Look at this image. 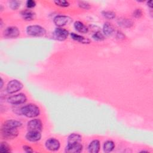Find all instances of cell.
<instances>
[{
	"mask_svg": "<svg viewBox=\"0 0 153 153\" xmlns=\"http://www.w3.org/2000/svg\"><path fill=\"white\" fill-rule=\"evenodd\" d=\"M74 27L78 32L82 33H86L88 32V28L79 21H76L74 23Z\"/></svg>",
	"mask_w": 153,
	"mask_h": 153,
	"instance_id": "cell-16",
	"label": "cell"
},
{
	"mask_svg": "<svg viewBox=\"0 0 153 153\" xmlns=\"http://www.w3.org/2000/svg\"><path fill=\"white\" fill-rule=\"evenodd\" d=\"M26 5L29 9L34 8L36 6V2L33 0H27L26 2Z\"/></svg>",
	"mask_w": 153,
	"mask_h": 153,
	"instance_id": "cell-28",
	"label": "cell"
},
{
	"mask_svg": "<svg viewBox=\"0 0 153 153\" xmlns=\"http://www.w3.org/2000/svg\"><path fill=\"white\" fill-rule=\"evenodd\" d=\"M20 112L26 117L34 118L39 115L40 110L36 105L30 103L22 107L20 109Z\"/></svg>",
	"mask_w": 153,
	"mask_h": 153,
	"instance_id": "cell-1",
	"label": "cell"
},
{
	"mask_svg": "<svg viewBox=\"0 0 153 153\" xmlns=\"http://www.w3.org/2000/svg\"><path fill=\"white\" fill-rule=\"evenodd\" d=\"M20 14L22 18L26 21H30L35 18V13L30 10H23Z\"/></svg>",
	"mask_w": 153,
	"mask_h": 153,
	"instance_id": "cell-14",
	"label": "cell"
},
{
	"mask_svg": "<svg viewBox=\"0 0 153 153\" xmlns=\"http://www.w3.org/2000/svg\"><path fill=\"white\" fill-rule=\"evenodd\" d=\"M147 4H148V6L149 7L151 8H152V1H148V2H147Z\"/></svg>",
	"mask_w": 153,
	"mask_h": 153,
	"instance_id": "cell-32",
	"label": "cell"
},
{
	"mask_svg": "<svg viewBox=\"0 0 153 153\" xmlns=\"http://www.w3.org/2000/svg\"><path fill=\"white\" fill-rule=\"evenodd\" d=\"M54 2L56 5L62 7H67L69 5V3L67 1L62 0V1H54Z\"/></svg>",
	"mask_w": 153,
	"mask_h": 153,
	"instance_id": "cell-26",
	"label": "cell"
},
{
	"mask_svg": "<svg viewBox=\"0 0 153 153\" xmlns=\"http://www.w3.org/2000/svg\"><path fill=\"white\" fill-rule=\"evenodd\" d=\"M11 151V148L9 145L6 142H2L0 145V152L1 153L10 152Z\"/></svg>",
	"mask_w": 153,
	"mask_h": 153,
	"instance_id": "cell-22",
	"label": "cell"
},
{
	"mask_svg": "<svg viewBox=\"0 0 153 153\" xmlns=\"http://www.w3.org/2000/svg\"><path fill=\"white\" fill-rule=\"evenodd\" d=\"M114 28L111 23L109 22H105L103 26V35L106 36H110L114 33Z\"/></svg>",
	"mask_w": 153,
	"mask_h": 153,
	"instance_id": "cell-18",
	"label": "cell"
},
{
	"mask_svg": "<svg viewBox=\"0 0 153 153\" xmlns=\"http://www.w3.org/2000/svg\"><path fill=\"white\" fill-rule=\"evenodd\" d=\"M60 144L59 141L55 138H49L45 142V147L50 151H55L59 149Z\"/></svg>",
	"mask_w": 153,
	"mask_h": 153,
	"instance_id": "cell-9",
	"label": "cell"
},
{
	"mask_svg": "<svg viewBox=\"0 0 153 153\" xmlns=\"http://www.w3.org/2000/svg\"><path fill=\"white\" fill-rule=\"evenodd\" d=\"M21 2L19 1H11L10 2V7L13 10H16L20 7Z\"/></svg>",
	"mask_w": 153,
	"mask_h": 153,
	"instance_id": "cell-25",
	"label": "cell"
},
{
	"mask_svg": "<svg viewBox=\"0 0 153 153\" xmlns=\"http://www.w3.org/2000/svg\"><path fill=\"white\" fill-rule=\"evenodd\" d=\"M82 148L81 143L68 144L65 148V152L68 153H78L82 151Z\"/></svg>",
	"mask_w": 153,
	"mask_h": 153,
	"instance_id": "cell-11",
	"label": "cell"
},
{
	"mask_svg": "<svg viewBox=\"0 0 153 153\" xmlns=\"http://www.w3.org/2000/svg\"><path fill=\"white\" fill-rule=\"evenodd\" d=\"M69 35V32L62 27H57L53 32V38L58 41L65 40Z\"/></svg>",
	"mask_w": 153,
	"mask_h": 153,
	"instance_id": "cell-7",
	"label": "cell"
},
{
	"mask_svg": "<svg viewBox=\"0 0 153 153\" xmlns=\"http://www.w3.org/2000/svg\"><path fill=\"white\" fill-rule=\"evenodd\" d=\"M26 96L23 93H19L9 97L7 99L8 102L13 105H20L26 102Z\"/></svg>",
	"mask_w": 153,
	"mask_h": 153,
	"instance_id": "cell-5",
	"label": "cell"
},
{
	"mask_svg": "<svg viewBox=\"0 0 153 153\" xmlns=\"http://www.w3.org/2000/svg\"><path fill=\"white\" fill-rule=\"evenodd\" d=\"M70 20H71V19L66 16L58 15V16H56L54 18L53 21H54V24L57 26L60 27H62V26L67 25L69 22Z\"/></svg>",
	"mask_w": 153,
	"mask_h": 153,
	"instance_id": "cell-10",
	"label": "cell"
},
{
	"mask_svg": "<svg viewBox=\"0 0 153 153\" xmlns=\"http://www.w3.org/2000/svg\"><path fill=\"white\" fill-rule=\"evenodd\" d=\"M26 33L32 36H42L45 35L46 30L39 25H30L27 27Z\"/></svg>",
	"mask_w": 153,
	"mask_h": 153,
	"instance_id": "cell-2",
	"label": "cell"
},
{
	"mask_svg": "<svg viewBox=\"0 0 153 153\" xmlns=\"http://www.w3.org/2000/svg\"><path fill=\"white\" fill-rule=\"evenodd\" d=\"M117 38L118 39H124L125 38V35L120 31H118L117 32Z\"/></svg>",
	"mask_w": 153,
	"mask_h": 153,
	"instance_id": "cell-31",
	"label": "cell"
},
{
	"mask_svg": "<svg viewBox=\"0 0 153 153\" xmlns=\"http://www.w3.org/2000/svg\"><path fill=\"white\" fill-rule=\"evenodd\" d=\"M133 16L135 18H140L142 16V11L140 9H136L133 13Z\"/></svg>",
	"mask_w": 153,
	"mask_h": 153,
	"instance_id": "cell-29",
	"label": "cell"
},
{
	"mask_svg": "<svg viewBox=\"0 0 153 153\" xmlns=\"http://www.w3.org/2000/svg\"><path fill=\"white\" fill-rule=\"evenodd\" d=\"M27 126L29 131H41L42 128V124L39 119H33L27 123Z\"/></svg>",
	"mask_w": 153,
	"mask_h": 153,
	"instance_id": "cell-8",
	"label": "cell"
},
{
	"mask_svg": "<svg viewBox=\"0 0 153 153\" xmlns=\"http://www.w3.org/2000/svg\"><path fill=\"white\" fill-rule=\"evenodd\" d=\"M93 38L96 40V41H101L105 39V36L104 35L100 32V31H97L96 32H95L93 36H92Z\"/></svg>",
	"mask_w": 153,
	"mask_h": 153,
	"instance_id": "cell-24",
	"label": "cell"
},
{
	"mask_svg": "<svg viewBox=\"0 0 153 153\" xmlns=\"http://www.w3.org/2000/svg\"><path fill=\"white\" fill-rule=\"evenodd\" d=\"M22 83L17 80V79H13L10 81L7 86V91L10 94H13L20 91L23 88Z\"/></svg>",
	"mask_w": 153,
	"mask_h": 153,
	"instance_id": "cell-4",
	"label": "cell"
},
{
	"mask_svg": "<svg viewBox=\"0 0 153 153\" xmlns=\"http://www.w3.org/2000/svg\"><path fill=\"white\" fill-rule=\"evenodd\" d=\"M71 36L74 40L78 41L82 44H89L90 42V40L88 38H85V37H84L81 35H78L75 33H71Z\"/></svg>",
	"mask_w": 153,
	"mask_h": 153,
	"instance_id": "cell-19",
	"label": "cell"
},
{
	"mask_svg": "<svg viewBox=\"0 0 153 153\" xmlns=\"http://www.w3.org/2000/svg\"><path fill=\"white\" fill-rule=\"evenodd\" d=\"M102 16L108 19H113L115 18V13L111 11H103L102 12Z\"/></svg>",
	"mask_w": 153,
	"mask_h": 153,
	"instance_id": "cell-23",
	"label": "cell"
},
{
	"mask_svg": "<svg viewBox=\"0 0 153 153\" xmlns=\"http://www.w3.org/2000/svg\"><path fill=\"white\" fill-rule=\"evenodd\" d=\"M41 138V134L39 131H29L26 135V139L32 142H37Z\"/></svg>",
	"mask_w": 153,
	"mask_h": 153,
	"instance_id": "cell-12",
	"label": "cell"
},
{
	"mask_svg": "<svg viewBox=\"0 0 153 153\" xmlns=\"http://www.w3.org/2000/svg\"><path fill=\"white\" fill-rule=\"evenodd\" d=\"M100 142L99 140L95 139L92 140L88 146V150L89 152L97 153L100 150Z\"/></svg>",
	"mask_w": 153,
	"mask_h": 153,
	"instance_id": "cell-13",
	"label": "cell"
},
{
	"mask_svg": "<svg viewBox=\"0 0 153 153\" xmlns=\"http://www.w3.org/2000/svg\"><path fill=\"white\" fill-rule=\"evenodd\" d=\"M22 123L19 121H17L15 120H9L5 121L2 126L11 128H19L22 126Z\"/></svg>",
	"mask_w": 153,
	"mask_h": 153,
	"instance_id": "cell-20",
	"label": "cell"
},
{
	"mask_svg": "<svg viewBox=\"0 0 153 153\" xmlns=\"http://www.w3.org/2000/svg\"><path fill=\"white\" fill-rule=\"evenodd\" d=\"M1 89L3 87V80L2 78H1Z\"/></svg>",
	"mask_w": 153,
	"mask_h": 153,
	"instance_id": "cell-33",
	"label": "cell"
},
{
	"mask_svg": "<svg viewBox=\"0 0 153 153\" xmlns=\"http://www.w3.org/2000/svg\"><path fill=\"white\" fill-rule=\"evenodd\" d=\"M1 133L2 136L7 139H14L18 135L17 128H11L2 126Z\"/></svg>",
	"mask_w": 153,
	"mask_h": 153,
	"instance_id": "cell-3",
	"label": "cell"
},
{
	"mask_svg": "<svg viewBox=\"0 0 153 153\" xmlns=\"http://www.w3.org/2000/svg\"><path fill=\"white\" fill-rule=\"evenodd\" d=\"M117 23L120 26L124 28L131 27L133 25V23L131 20L126 18L119 19L117 21Z\"/></svg>",
	"mask_w": 153,
	"mask_h": 153,
	"instance_id": "cell-17",
	"label": "cell"
},
{
	"mask_svg": "<svg viewBox=\"0 0 153 153\" xmlns=\"http://www.w3.org/2000/svg\"><path fill=\"white\" fill-rule=\"evenodd\" d=\"M23 150L26 152H27V153H30V152H32L33 151L30 146H27V145L23 146Z\"/></svg>",
	"mask_w": 153,
	"mask_h": 153,
	"instance_id": "cell-30",
	"label": "cell"
},
{
	"mask_svg": "<svg viewBox=\"0 0 153 153\" xmlns=\"http://www.w3.org/2000/svg\"><path fill=\"white\" fill-rule=\"evenodd\" d=\"M81 140H82V137L81 135L77 133H72L68 136V144L81 143Z\"/></svg>",
	"mask_w": 153,
	"mask_h": 153,
	"instance_id": "cell-15",
	"label": "cell"
},
{
	"mask_svg": "<svg viewBox=\"0 0 153 153\" xmlns=\"http://www.w3.org/2000/svg\"><path fill=\"white\" fill-rule=\"evenodd\" d=\"M78 6L84 10H88L90 7V4L85 1H79L78 2Z\"/></svg>",
	"mask_w": 153,
	"mask_h": 153,
	"instance_id": "cell-27",
	"label": "cell"
},
{
	"mask_svg": "<svg viewBox=\"0 0 153 153\" xmlns=\"http://www.w3.org/2000/svg\"><path fill=\"white\" fill-rule=\"evenodd\" d=\"M20 32L16 26H9L3 32L4 36L8 38H16L20 35Z\"/></svg>",
	"mask_w": 153,
	"mask_h": 153,
	"instance_id": "cell-6",
	"label": "cell"
},
{
	"mask_svg": "<svg viewBox=\"0 0 153 153\" xmlns=\"http://www.w3.org/2000/svg\"><path fill=\"white\" fill-rule=\"evenodd\" d=\"M115 148L114 142L112 140H107L103 144V151L105 152H111Z\"/></svg>",
	"mask_w": 153,
	"mask_h": 153,
	"instance_id": "cell-21",
	"label": "cell"
}]
</instances>
